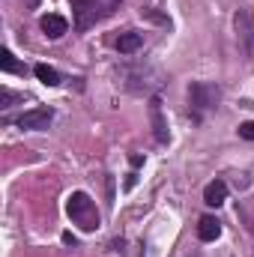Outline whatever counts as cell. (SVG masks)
Instances as JSON below:
<instances>
[{
  "mask_svg": "<svg viewBox=\"0 0 254 257\" xmlns=\"http://www.w3.org/2000/svg\"><path fill=\"white\" fill-rule=\"evenodd\" d=\"M66 212H69V218H72L81 230H96V227H99V209H96L93 197L87 192H72L69 194Z\"/></svg>",
  "mask_w": 254,
  "mask_h": 257,
  "instance_id": "6da1fadb",
  "label": "cell"
},
{
  "mask_svg": "<svg viewBox=\"0 0 254 257\" xmlns=\"http://www.w3.org/2000/svg\"><path fill=\"white\" fill-rule=\"evenodd\" d=\"M117 6H120V0H72L75 27H78V30H87V27H93L96 21L108 18Z\"/></svg>",
  "mask_w": 254,
  "mask_h": 257,
  "instance_id": "7a4b0ae2",
  "label": "cell"
},
{
  "mask_svg": "<svg viewBox=\"0 0 254 257\" xmlns=\"http://www.w3.org/2000/svg\"><path fill=\"white\" fill-rule=\"evenodd\" d=\"M218 96H221V90H218L215 84H206V81H194V84L189 87V102L197 108V111L212 108V105L218 102Z\"/></svg>",
  "mask_w": 254,
  "mask_h": 257,
  "instance_id": "3957f363",
  "label": "cell"
},
{
  "mask_svg": "<svg viewBox=\"0 0 254 257\" xmlns=\"http://www.w3.org/2000/svg\"><path fill=\"white\" fill-rule=\"evenodd\" d=\"M51 120H54V111L51 108H33V111H24L15 123L18 128H30V132H42V128L51 126Z\"/></svg>",
  "mask_w": 254,
  "mask_h": 257,
  "instance_id": "277c9868",
  "label": "cell"
},
{
  "mask_svg": "<svg viewBox=\"0 0 254 257\" xmlns=\"http://www.w3.org/2000/svg\"><path fill=\"white\" fill-rule=\"evenodd\" d=\"M236 36H239V42H242L245 51L254 48V15L248 9H239L236 12Z\"/></svg>",
  "mask_w": 254,
  "mask_h": 257,
  "instance_id": "5b68a950",
  "label": "cell"
},
{
  "mask_svg": "<svg viewBox=\"0 0 254 257\" xmlns=\"http://www.w3.org/2000/svg\"><path fill=\"white\" fill-rule=\"evenodd\" d=\"M150 120H153V128H156V141H159V144H168L171 135H168V123H165V117H162V99H159V96L150 99Z\"/></svg>",
  "mask_w": 254,
  "mask_h": 257,
  "instance_id": "8992f818",
  "label": "cell"
},
{
  "mask_svg": "<svg viewBox=\"0 0 254 257\" xmlns=\"http://www.w3.org/2000/svg\"><path fill=\"white\" fill-rule=\"evenodd\" d=\"M39 27H42V33L48 36V39H60L66 30H69V21H66L63 15H42V21H39Z\"/></svg>",
  "mask_w": 254,
  "mask_h": 257,
  "instance_id": "52a82bcc",
  "label": "cell"
},
{
  "mask_svg": "<svg viewBox=\"0 0 254 257\" xmlns=\"http://www.w3.org/2000/svg\"><path fill=\"white\" fill-rule=\"evenodd\" d=\"M218 236H221L218 218H215V215H203V218L197 221V239H200V242H215Z\"/></svg>",
  "mask_w": 254,
  "mask_h": 257,
  "instance_id": "ba28073f",
  "label": "cell"
},
{
  "mask_svg": "<svg viewBox=\"0 0 254 257\" xmlns=\"http://www.w3.org/2000/svg\"><path fill=\"white\" fill-rule=\"evenodd\" d=\"M227 200V186L221 183V180H212L206 189H203V203L206 206H221Z\"/></svg>",
  "mask_w": 254,
  "mask_h": 257,
  "instance_id": "9c48e42d",
  "label": "cell"
},
{
  "mask_svg": "<svg viewBox=\"0 0 254 257\" xmlns=\"http://www.w3.org/2000/svg\"><path fill=\"white\" fill-rule=\"evenodd\" d=\"M141 45H144V33H138V30H126V33H120V39H117V51H120V54H135Z\"/></svg>",
  "mask_w": 254,
  "mask_h": 257,
  "instance_id": "30bf717a",
  "label": "cell"
},
{
  "mask_svg": "<svg viewBox=\"0 0 254 257\" xmlns=\"http://www.w3.org/2000/svg\"><path fill=\"white\" fill-rule=\"evenodd\" d=\"M33 72H36V78H39V81H42L45 87H57V84H60V72H57L54 66H48V63H36V69H33Z\"/></svg>",
  "mask_w": 254,
  "mask_h": 257,
  "instance_id": "8fae6325",
  "label": "cell"
},
{
  "mask_svg": "<svg viewBox=\"0 0 254 257\" xmlns=\"http://www.w3.org/2000/svg\"><path fill=\"white\" fill-rule=\"evenodd\" d=\"M0 69H3V72H21V66L15 63V57H12V51H9V48H3V51H0Z\"/></svg>",
  "mask_w": 254,
  "mask_h": 257,
  "instance_id": "7c38bea8",
  "label": "cell"
},
{
  "mask_svg": "<svg viewBox=\"0 0 254 257\" xmlns=\"http://www.w3.org/2000/svg\"><path fill=\"white\" fill-rule=\"evenodd\" d=\"M239 138L254 141V120H251V123H242V126H239Z\"/></svg>",
  "mask_w": 254,
  "mask_h": 257,
  "instance_id": "4fadbf2b",
  "label": "cell"
},
{
  "mask_svg": "<svg viewBox=\"0 0 254 257\" xmlns=\"http://www.w3.org/2000/svg\"><path fill=\"white\" fill-rule=\"evenodd\" d=\"M0 102H3V108H9V105H12V102H15V93H12V90H6V87H3V90H0Z\"/></svg>",
  "mask_w": 254,
  "mask_h": 257,
  "instance_id": "5bb4252c",
  "label": "cell"
},
{
  "mask_svg": "<svg viewBox=\"0 0 254 257\" xmlns=\"http://www.w3.org/2000/svg\"><path fill=\"white\" fill-rule=\"evenodd\" d=\"M180 257H191V254H189V251H186V254H180Z\"/></svg>",
  "mask_w": 254,
  "mask_h": 257,
  "instance_id": "9a60e30c",
  "label": "cell"
}]
</instances>
